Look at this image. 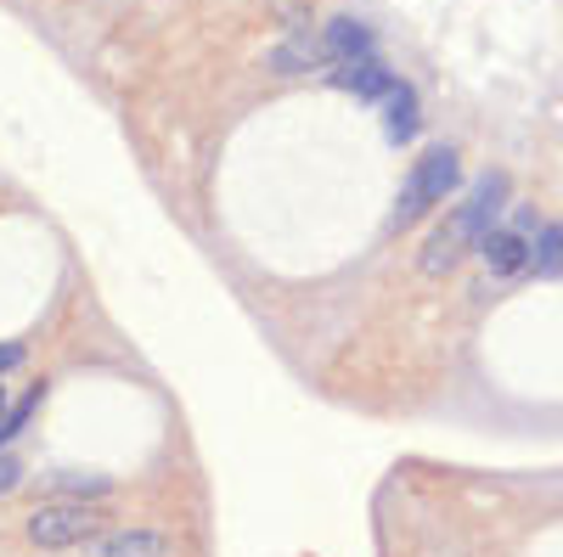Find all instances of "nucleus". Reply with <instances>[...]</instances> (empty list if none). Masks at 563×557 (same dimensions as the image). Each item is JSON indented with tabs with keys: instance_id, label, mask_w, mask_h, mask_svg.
<instances>
[{
	"instance_id": "obj_1",
	"label": "nucleus",
	"mask_w": 563,
	"mask_h": 557,
	"mask_svg": "<svg viewBox=\"0 0 563 557\" xmlns=\"http://www.w3.org/2000/svg\"><path fill=\"white\" fill-rule=\"evenodd\" d=\"M456 180H462V164H456V153L451 147H429L417 158V169H411V180H406V192H400V203H395V225H411V220H422L445 192H456Z\"/></svg>"
},
{
	"instance_id": "obj_2",
	"label": "nucleus",
	"mask_w": 563,
	"mask_h": 557,
	"mask_svg": "<svg viewBox=\"0 0 563 557\" xmlns=\"http://www.w3.org/2000/svg\"><path fill=\"white\" fill-rule=\"evenodd\" d=\"M97 535H102V513H97V506H79V501H52V506H40V513L29 519V541L40 552L90 546Z\"/></svg>"
},
{
	"instance_id": "obj_3",
	"label": "nucleus",
	"mask_w": 563,
	"mask_h": 557,
	"mask_svg": "<svg viewBox=\"0 0 563 557\" xmlns=\"http://www.w3.org/2000/svg\"><path fill=\"white\" fill-rule=\"evenodd\" d=\"M507 203V175H485L479 180V192L467 198L456 214H451V237H456V248H467V243H485L490 237V225H496V209Z\"/></svg>"
},
{
	"instance_id": "obj_4",
	"label": "nucleus",
	"mask_w": 563,
	"mask_h": 557,
	"mask_svg": "<svg viewBox=\"0 0 563 557\" xmlns=\"http://www.w3.org/2000/svg\"><path fill=\"white\" fill-rule=\"evenodd\" d=\"M90 557H175V541L164 530H113L90 541Z\"/></svg>"
},
{
	"instance_id": "obj_5",
	"label": "nucleus",
	"mask_w": 563,
	"mask_h": 557,
	"mask_svg": "<svg viewBox=\"0 0 563 557\" xmlns=\"http://www.w3.org/2000/svg\"><path fill=\"white\" fill-rule=\"evenodd\" d=\"M321 52L333 57V63H361V57H378L372 52V34H366V23H355V18H333L321 29Z\"/></svg>"
},
{
	"instance_id": "obj_6",
	"label": "nucleus",
	"mask_w": 563,
	"mask_h": 557,
	"mask_svg": "<svg viewBox=\"0 0 563 557\" xmlns=\"http://www.w3.org/2000/svg\"><path fill=\"white\" fill-rule=\"evenodd\" d=\"M479 254H485V265H490L496 276H519V270H530V259H536V248L519 237V231H490V237L479 243Z\"/></svg>"
},
{
	"instance_id": "obj_7",
	"label": "nucleus",
	"mask_w": 563,
	"mask_h": 557,
	"mask_svg": "<svg viewBox=\"0 0 563 557\" xmlns=\"http://www.w3.org/2000/svg\"><path fill=\"white\" fill-rule=\"evenodd\" d=\"M321 57H327V52H321V34L294 29V34H282V45L271 52V68H276V74H310Z\"/></svg>"
},
{
	"instance_id": "obj_8",
	"label": "nucleus",
	"mask_w": 563,
	"mask_h": 557,
	"mask_svg": "<svg viewBox=\"0 0 563 557\" xmlns=\"http://www.w3.org/2000/svg\"><path fill=\"white\" fill-rule=\"evenodd\" d=\"M339 85L355 90L361 102H384L395 79H389V68H384L378 57H361V63H339Z\"/></svg>"
},
{
	"instance_id": "obj_9",
	"label": "nucleus",
	"mask_w": 563,
	"mask_h": 557,
	"mask_svg": "<svg viewBox=\"0 0 563 557\" xmlns=\"http://www.w3.org/2000/svg\"><path fill=\"white\" fill-rule=\"evenodd\" d=\"M384 119H389V135L395 142H411L417 135V90L411 85H389V97H384Z\"/></svg>"
},
{
	"instance_id": "obj_10",
	"label": "nucleus",
	"mask_w": 563,
	"mask_h": 557,
	"mask_svg": "<svg viewBox=\"0 0 563 557\" xmlns=\"http://www.w3.org/2000/svg\"><path fill=\"white\" fill-rule=\"evenodd\" d=\"M536 276H563V225H547L541 243H536Z\"/></svg>"
},
{
	"instance_id": "obj_11",
	"label": "nucleus",
	"mask_w": 563,
	"mask_h": 557,
	"mask_svg": "<svg viewBox=\"0 0 563 557\" xmlns=\"http://www.w3.org/2000/svg\"><path fill=\"white\" fill-rule=\"evenodd\" d=\"M68 490V501L85 490V495H108V479H97V474H52L45 479V495H63Z\"/></svg>"
},
{
	"instance_id": "obj_12",
	"label": "nucleus",
	"mask_w": 563,
	"mask_h": 557,
	"mask_svg": "<svg viewBox=\"0 0 563 557\" xmlns=\"http://www.w3.org/2000/svg\"><path fill=\"white\" fill-rule=\"evenodd\" d=\"M23 360V344H0V371H12Z\"/></svg>"
},
{
	"instance_id": "obj_13",
	"label": "nucleus",
	"mask_w": 563,
	"mask_h": 557,
	"mask_svg": "<svg viewBox=\"0 0 563 557\" xmlns=\"http://www.w3.org/2000/svg\"><path fill=\"white\" fill-rule=\"evenodd\" d=\"M23 479V468H18V461H0V490H12Z\"/></svg>"
},
{
	"instance_id": "obj_14",
	"label": "nucleus",
	"mask_w": 563,
	"mask_h": 557,
	"mask_svg": "<svg viewBox=\"0 0 563 557\" xmlns=\"http://www.w3.org/2000/svg\"><path fill=\"white\" fill-rule=\"evenodd\" d=\"M0 416H7V400H0Z\"/></svg>"
}]
</instances>
